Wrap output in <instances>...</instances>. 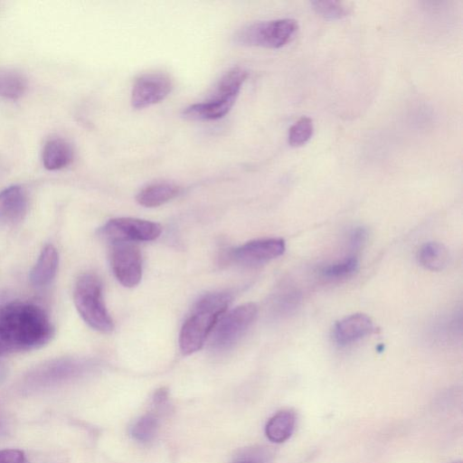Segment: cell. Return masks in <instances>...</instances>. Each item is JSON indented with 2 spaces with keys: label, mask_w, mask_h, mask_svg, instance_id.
Here are the masks:
<instances>
[{
  "label": "cell",
  "mask_w": 463,
  "mask_h": 463,
  "mask_svg": "<svg viewBox=\"0 0 463 463\" xmlns=\"http://www.w3.org/2000/svg\"><path fill=\"white\" fill-rule=\"evenodd\" d=\"M53 332L48 315L35 304L15 301L0 306V357L42 347Z\"/></svg>",
  "instance_id": "6da1fadb"
},
{
  "label": "cell",
  "mask_w": 463,
  "mask_h": 463,
  "mask_svg": "<svg viewBox=\"0 0 463 463\" xmlns=\"http://www.w3.org/2000/svg\"><path fill=\"white\" fill-rule=\"evenodd\" d=\"M231 302L232 296L226 292L209 293L196 302L180 332L179 345L184 354L202 348Z\"/></svg>",
  "instance_id": "7a4b0ae2"
},
{
  "label": "cell",
  "mask_w": 463,
  "mask_h": 463,
  "mask_svg": "<svg viewBox=\"0 0 463 463\" xmlns=\"http://www.w3.org/2000/svg\"><path fill=\"white\" fill-rule=\"evenodd\" d=\"M73 299L79 314L90 327L102 333L113 330V320L103 301L102 285L96 275L85 273L78 279Z\"/></svg>",
  "instance_id": "3957f363"
},
{
  "label": "cell",
  "mask_w": 463,
  "mask_h": 463,
  "mask_svg": "<svg viewBox=\"0 0 463 463\" xmlns=\"http://www.w3.org/2000/svg\"><path fill=\"white\" fill-rule=\"evenodd\" d=\"M298 30V24L294 19L263 21L242 27L233 38L241 45L279 49L288 43Z\"/></svg>",
  "instance_id": "277c9868"
},
{
  "label": "cell",
  "mask_w": 463,
  "mask_h": 463,
  "mask_svg": "<svg viewBox=\"0 0 463 463\" xmlns=\"http://www.w3.org/2000/svg\"><path fill=\"white\" fill-rule=\"evenodd\" d=\"M257 312L255 304L246 303L222 315L211 333L213 351L222 353L232 348L253 323Z\"/></svg>",
  "instance_id": "5b68a950"
},
{
  "label": "cell",
  "mask_w": 463,
  "mask_h": 463,
  "mask_svg": "<svg viewBox=\"0 0 463 463\" xmlns=\"http://www.w3.org/2000/svg\"><path fill=\"white\" fill-rule=\"evenodd\" d=\"M161 232L156 222L128 217L111 219L100 229V234L109 243L154 241Z\"/></svg>",
  "instance_id": "8992f818"
},
{
  "label": "cell",
  "mask_w": 463,
  "mask_h": 463,
  "mask_svg": "<svg viewBox=\"0 0 463 463\" xmlns=\"http://www.w3.org/2000/svg\"><path fill=\"white\" fill-rule=\"evenodd\" d=\"M109 260L117 279L127 288L137 286L142 278V258L135 242L110 243Z\"/></svg>",
  "instance_id": "52a82bcc"
},
{
  "label": "cell",
  "mask_w": 463,
  "mask_h": 463,
  "mask_svg": "<svg viewBox=\"0 0 463 463\" xmlns=\"http://www.w3.org/2000/svg\"><path fill=\"white\" fill-rule=\"evenodd\" d=\"M173 89V81L164 72H148L139 76L131 90L132 107L145 109L164 100Z\"/></svg>",
  "instance_id": "ba28073f"
},
{
  "label": "cell",
  "mask_w": 463,
  "mask_h": 463,
  "mask_svg": "<svg viewBox=\"0 0 463 463\" xmlns=\"http://www.w3.org/2000/svg\"><path fill=\"white\" fill-rule=\"evenodd\" d=\"M286 250L280 238L259 239L248 241L229 252V259L242 265L261 264L281 256Z\"/></svg>",
  "instance_id": "9c48e42d"
},
{
  "label": "cell",
  "mask_w": 463,
  "mask_h": 463,
  "mask_svg": "<svg viewBox=\"0 0 463 463\" xmlns=\"http://www.w3.org/2000/svg\"><path fill=\"white\" fill-rule=\"evenodd\" d=\"M372 319L364 314H353L339 320L334 326L333 338L341 346L348 345L370 335Z\"/></svg>",
  "instance_id": "30bf717a"
},
{
  "label": "cell",
  "mask_w": 463,
  "mask_h": 463,
  "mask_svg": "<svg viewBox=\"0 0 463 463\" xmlns=\"http://www.w3.org/2000/svg\"><path fill=\"white\" fill-rule=\"evenodd\" d=\"M27 197L19 185L0 192V223L13 225L21 222L27 212Z\"/></svg>",
  "instance_id": "8fae6325"
},
{
  "label": "cell",
  "mask_w": 463,
  "mask_h": 463,
  "mask_svg": "<svg viewBox=\"0 0 463 463\" xmlns=\"http://www.w3.org/2000/svg\"><path fill=\"white\" fill-rule=\"evenodd\" d=\"M247 76L248 72L241 68L230 70L221 77L207 99L234 104Z\"/></svg>",
  "instance_id": "7c38bea8"
},
{
  "label": "cell",
  "mask_w": 463,
  "mask_h": 463,
  "mask_svg": "<svg viewBox=\"0 0 463 463\" xmlns=\"http://www.w3.org/2000/svg\"><path fill=\"white\" fill-rule=\"evenodd\" d=\"M59 263V256L56 249L46 245L31 270L30 280L35 287L48 285L55 277Z\"/></svg>",
  "instance_id": "4fadbf2b"
},
{
  "label": "cell",
  "mask_w": 463,
  "mask_h": 463,
  "mask_svg": "<svg viewBox=\"0 0 463 463\" xmlns=\"http://www.w3.org/2000/svg\"><path fill=\"white\" fill-rule=\"evenodd\" d=\"M42 159L46 169L59 170L71 163L73 150L71 145L61 138L50 139L43 146Z\"/></svg>",
  "instance_id": "5bb4252c"
},
{
  "label": "cell",
  "mask_w": 463,
  "mask_h": 463,
  "mask_svg": "<svg viewBox=\"0 0 463 463\" xmlns=\"http://www.w3.org/2000/svg\"><path fill=\"white\" fill-rule=\"evenodd\" d=\"M180 193V187L169 182H156L142 188L137 201L145 207H157L172 200Z\"/></svg>",
  "instance_id": "9a60e30c"
},
{
  "label": "cell",
  "mask_w": 463,
  "mask_h": 463,
  "mask_svg": "<svg viewBox=\"0 0 463 463\" xmlns=\"http://www.w3.org/2000/svg\"><path fill=\"white\" fill-rule=\"evenodd\" d=\"M296 415L289 410H284L274 414L267 422L265 433L274 443L288 440L295 430Z\"/></svg>",
  "instance_id": "2e32d148"
},
{
  "label": "cell",
  "mask_w": 463,
  "mask_h": 463,
  "mask_svg": "<svg viewBox=\"0 0 463 463\" xmlns=\"http://www.w3.org/2000/svg\"><path fill=\"white\" fill-rule=\"evenodd\" d=\"M418 260L425 269L439 271L449 263V254L448 249L439 242H427L418 251Z\"/></svg>",
  "instance_id": "e0dca14e"
},
{
  "label": "cell",
  "mask_w": 463,
  "mask_h": 463,
  "mask_svg": "<svg viewBox=\"0 0 463 463\" xmlns=\"http://www.w3.org/2000/svg\"><path fill=\"white\" fill-rule=\"evenodd\" d=\"M27 82L24 76L14 71L0 72V97L16 99L24 95Z\"/></svg>",
  "instance_id": "ac0fdd59"
},
{
  "label": "cell",
  "mask_w": 463,
  "mask_h": 463,
  "mask_svg": "<svg viewBox=\"0 0 463 463\" xmlns=\"http://www.w3.org/2000/svg\"><path fill=\"white\" fill-rule=\"evenodd\" d=\"M311 5L317 14L328 20L343 19L350 12L344 3L335 0H317Z\"/></svg>",
  "instance_id": "d6986e66"
},
{
  "label": "cell",
  "mask_w": 463,
  "mask_h": 463,
  "mask_svg": "<svg viewBox=\"0 0 463 463\" xmlns=\"http://www.w3.org/2000/svg\"><path fill=\"white\" fill-rule=\"evenodd\" d=\"M358 267V260L355 256H350L342 260L325 266L321 273L330 279H340L352 275Z\"/></svg>",
  "instance_id": "ffe728a7"
},
{
  "label": "cell",
  "mask_w": 463,
  "mask_h": 463,
  "mask_svg": "<svg viewBox=\"0 0 463 463\" xmlns=\"http://www.w3.org/2000/svg\"><path fill=\"white\" fill-rule=\"evenodd\" d=\"M314 125L311 118L302 117L294 123L289 130L288 140L291 146H301L305 145L312 137Z\"/></svg>",
  "instance_id": "44dd1931"
},
{
  "label": "cell",
  "mask_w": 463,
  "mask_h": 463,
  "mask_svg": "<svg viewBox=\"0 0 463 463\" xmlns=\"http://www.w3.org/2000/svg\"><path fill=\"white\" fill-rule=\"evenodd\" d=\"M157 427V419L153 414H146L134 423L131 435L137 441L147 442L154 439Z\"/></svg>",
  "instance_id": "7402d4cb"
},
{
  "label": "cell",
  "mask_w": 463,
  "mask_h": 463,
  "mask_svg": "<svg viewBox=\"0 0 463 463\" xmlns=\"http://www.w3.org/2000/svg\"><path fill=\"white\" fill-rule=\"evenodd\" d=\"M367 230L364 227L354 228L348 235V244L352 250L360 249L367 240Z\"/></svg>",
  "instance_id": "603a6c76"
},
{
  "label": "cell",
  "mask_w": 463,
  "mask_h": 463,
  "mask_svg": "<svg viewBox=\"0 0 463 463\" xmlns=\"http://www.w3.org/2000/svg\"><path fill=\"white\" fill-rule=\"evenodd\" d=\"M0 463H25V457L24 452L19 449H1Z\"/></svg>",
  "instance_id": "cb8c5ba5"
},
{
  "label": "cell",
  "mask_w": 463,
  "mask_h": 463,
  "mask_svg": "<svg viewBox=\"0 0 463 463\" xmlns=\"http://www.w3.org/2000/svg\"><path fill=\"white\" fill-rule=\"evenodd\" d=\"M168 398V392L165 388L158 389L154 395V403L156 406H162L165 404Z\"/></svg>",
  "instance_id": "d4e9b609"
},
{
  "label": "cell",
  "mask_w": 463,
  "mask_h": 463,
  "mask_svg": "<svg viewBox=\"0 0 463 463\" xmlns=\"http://www.w3.org/2000/svg\"><path fill=\"white\" fill-rule=\"evenodd\" d=\"M6 427V418L0 408V433L4 432Z\"/></svg>",
  "instance_id": "484cf974"
},
{
  "label": "cell",
  "mask_w": 463,
  "mask_h": 463,
  "mask_svg": "<svg viewBox=\"0 0 463 463\" xmlns=\"http://www.w3.org/2000/svg\"><path fill=\"white\" fill-rule=\"evenodd\" d=\"M236 463H254L250 460H242V461H239V462H236Z\"/></svg>",
  "instance_id": "4316f807"
},
{
  "label": "cell",
  "mask_w": 463,
  "mask_h": 463,
  "mask_svg": "<svg viewBox=\"0 0 463 463\" xmlns=\"http://www.w3.org/2000/svg\"><path fill=\"white\" fill-rule=\"evenodd\" d=\"M453 463H462L461 461H457V462H453Z\"/></svg>",
  "instance_id": "83f0119b"
}]
</instances>
